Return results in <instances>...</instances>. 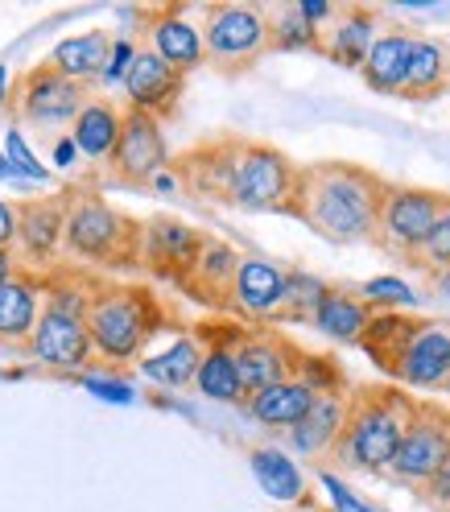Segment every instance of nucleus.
<instances>
[{
  "instance_id": "obj_15",
  "label": "nucleus",
  "mask_w": 450,
  "mask_h": 512,
  "mask_svg": "<svg viewBox=\"0 0 450 512\" xmlns=\"http://www.w3.org/2000/svg\"><path fill=\"white\" fill-rule=\"evenodd\" d=\"M240 145L244 137H211L190 145L186 153H178L170 162V174L178 178L182 195L199 199V203H215L228 207L232 203V178H236V162H240Z\"/></svg>"
},
{
  "instance_id": "obj_44",
  "label": "nucleus",
  "mask_w": 450,
  "mask_h": 512,
  "mask_svg": "<svg viewBox=\"0 0 450 512\" xmlns=\"http://www.w3.org/2000/svg\"><path fill=\"white\" fill-rule=\"evenodd\" d=\"M430 290L450 302V269H446V273H430Z\"/></svg>"
},
{
  "instance_id": "obj_27",
  "label": "nucleus",
  "mask_w": 450,
  "mask_h": 512,
  "mask_svg": "<svg viewBox=\"0 0 450 512\" xmlns=\"http://www.w3.org/2000/svg\"><path fill=\"white\" fill-rule=\"evenodd\" d=\"M376 314H380V310H372L356 290L331 285V290L323 294V302H318V310H314L310 323L323 331L327 339H335V343L360 347V339L368 335V327H372V318H376Z\"/></svg>"
},
{
  "instance_id": "obj_18",
  "label": "nucleus",
  "mask_w": 450,
  "mask_h": 512,
  "mask_svg": "<svg viewBox=\"0 0 450 512\" xmlns=\"http://www.w3.org/2000/svg\"><path fill=\"white\" fill-rule=\"evenodd\" d=\"M203 244H207V232L190 228V223L174 215H153L145 219V232H141V269L157 281H170L178 290L186 273L195 269Z\"/></svg>"
},
{
  "instance_id": "obj_31",
  "label": "nucleus",
  "mask_w": 450,
  "mask_h": 512,
  "mask_svg": "<svg viewBox=\"0 0 450 512\" xmlns=\"http://www.w3.org/2000/svg\"><path fill=\"white\" fill-rule=\"evenodd\" d=\"M248 467L256 475V484L269 500H281V504H298L306 496V475L302 467L289 459L277 446H252L248 451Z\"/></svg>"
},
{
  "instance_id": "obj_30",
  "label": "nucleus",
  "mask_w": 450,
  "mask_h": 512,
  "mask_svg": "<svg viewBox=\"0 0 450 512\" xmlns=\"http://www.w3.org/2000/svg\"><path fill=\"white\" fill-rule=\"evenodd\" d=\"M116 54V42L104 34V29H91V34H79V38H67V42H58L50 62L62 71V75H71L87 87H95L104 75H108V62Z\"/></svg>"
},
{
  "instance_id": "obj_26",
  "label": "nucleus",
  "mask_w": 450,
  "mask_h": 512,
  "mask_svg": "<svg viewBox=\"0 0 450 512\" xmlns=\"http://www.w3.org/2000/svg\"><path fill=\"white\" fill-rule=\"evenodd\" d=\"M413 29L405 25H384L380 38L372 42L368 58H364V83L376 91V95H401L405 87V71H409V54H413Z\"/></svg>"
},
{
  "instance_id": "obj_43",
  "label": "nucleus",
  "mask_w": 450,
  "mask_h": 512,
  "mask_svg": "<svg viewBox=\"0 0 450 512\" xmlns=\"http://www.w3.org/2000/svg\"><path fill=\"white\" fill-rule=\"evenodd\" d=\"M13 273H17V256H13V248H0V285H5Z\"/></svg>"
},
{
  "instance_id": "obj_19",
  "label": "nucleus",
  "mask_w": 450,
  "mask_h": 512,
  "mask_svg": "<svg viewBox=\"0 0 450 512\" xmlns=\"http://www.w3.org/2000/svg\"><path fill=\"white\" fill-rule=\"evenodd\" d=\"M46 306V273L21 269L0 285V347L29 351L38 335V318Z\"/></svg>"
},
{
  "instance_id": "obj_10",
  "label": "nucleus",
  "mask_w": 450,
  "mask_h": 512,
  "mask_svg": "<svg viewBox=\"0 0 450 512\" xmlns=\"http://www.w3.org/2000/svg\"><path fill=\"white\" fill-rule=\"evenodd\" d=\"M442 207H446L442 190L389 182V195H384V207H380V223H376L372 248H380L384 256H393V261L413 265V256L422 252L426 236L434 232Z\"/></svg>"
},
{
  "instance_id": "obj_16",
  "label": "nucleus",
  "mask_w": 450,
  "mask_h": 512,
  "mask_svg": "<svg viewBox=\"0 0 450 512\" xmlns=\"http://www.w3.org/2000/svg\"><path fill=\"white\" fill-rule=\"evenodd\" d=\"M228 314L252 327L289 323V269L269 261V256H244L232 281Z\"/></svg>"
},
{
  "instance_id": "obj_3",
  "label": "nucleus",
  "mask_w": 450,
  "mask_h": 512,
  "mask_svg": "<svg viewBox=\"0 0 450 512\" xmlns=\"http://www.w3.org/2000/svg\"><path fill=\"white\" fill-rule=\"evenodd\" d=\"M360 347L384 376H393L405 389H450V318L380 310Z\"/></svg>"
},
{
  "instance_id": "obj_1",
  "label": "nucleus",
  "mask_w": 450,
  "mask_h": 512,
  "mask_svg": "<svg viewBox=\"0 0 450 512\" xmlns=\"http://www.w3.org/2000/svg\"><path fill=\"white\" fill-rule=\"evenodd\" d=\"M389 182L356 162H310L298 170L294 211L314 236L331 244H372Z\"/></svg>"
},
{
  "instance_id": "obj_32",
  "label": "nucleus",
  "mask_w": 450,
  "mask_h": 512,
  "mask_svg": "<svg viewBox=\"0 0 450 512\" xmlns=\"http://www.w3.org/2000/svg\"><path fill=\"white\" fill-rule=\"evenodd\" d=\"M199 364H203V343H199L195 331H190V335L174 339L166 351L145 356L141 360V376L153 380V384H162V389H186V384H195Z\"/></svg>"
},
{
  "instance_id": "obj_6",
  "label": "nucleus",
  "mask_w": 450,
  "mask_h": 512,
  "mask_svg": "<svg viewBox=\"0 0 450 512\" xmlns=\"http://www.w3.org/2000/svg\"><path fill=\"white\" fill-rule=\"evenodd\" d=\"M87 290H91V269L62 261L58 269L46 273V306L38 318V335L25 351L38 368L75 376L95 364V347L87 331Z\"/></svg>"
},
{
  "instance_id": "obj_34",
  "label": "nucleus",
  "mask_w": 450,
  "mask_h": 512,
  "mask_svg": "<svg viewBox=\"0 0 450 512\" xmlns=\"http://www.w3.org/2000/svg\"><path fill=\"white\" fill-rule=\"evenodd\" d=\"M409 269L426 273V277L450 269V195H446V207H442V215H438V223H434V232L426 236L422 252L413 256V265H409Z\"/></svg>"
},
{
  "instance_id": "obj_39",
  "label": "nucleus",
  "mask_w": 450,
  "mask_h": 512,
  "mask_svg": "<svg viewBox=\"0 0 450 512\" xmlns=\"http://www.w3.org/2000/svg\"><path fill=\"white\" fill-rule=\"evenodd\" d=\"M422 496H426V504L430 508H438V512H450V459H446V467L430 479V484L422 488Z\"/></svg>"
},
{
  "instance_id": "obj_8",
  "label": "nucleus",
  "mask_w": 450,
  "mask_h": 512,
  "mask_svg": "<svg viewBox=\"0 0 450 512\" xmlns=\"http://www.w3.org/2000/svg\"><path fill=\"white\" fill-rule=\"evenodd\" d=\"M100 95V87H87L71 75H62L54 62H38L21 75H13L9 91H5V116L17 124V128H62V124H75L79 112Z\"/></svg>"
},
{
  "instance_id": "obj_23",
  "label": "nucleus",
  "mask_w": 450,
  "mask_h": 512,
  "mask_svg": "<svg viewBox=\"0 0 450 512\" xmlns=\"http://www.w3.org/2000/svg\"><path fill=\"white\" fill-rule=\"evenodd\" d=\"M380 13L368 9V5H339L331 25L323 29V46L318 54L331 58L335 67H347V71H360L364 58L372 50V42L380 38Z\"/></svg>"
},
{
  "instance_id": "obj_13",
  "label": "nucleus",
  "mask_w": 450,
  "mask_h": 512,
  "mask_svg": "<svg viewBox=\"0 0 450 512\" xmlns=\"http://www.w3.org/2000/svg\"><path fill=\"white\" fill-rule=\"evenodd\" d=\"M195 17L199 5H145L137 9V46L153 50L182 75L199 71L207 67V46H203V25Z\"/></svg>"
},
{
  "instance_id": "obj_12",
  "label": "nucleus",
  "mask_w": 450,
  "mask_h": 512,
  "mask_svg": "<svg viewBox=\"0 0 450 512\" xmlns=\"http://www.w3.org/2000/svg\"><path fill=\"white\" fill-rule=\"evenodd\" d=\"M67 215H71V195L67 186L54 195L38 199H17V236H13V256L21 269L50 273L62 265V244H67Z\"/></svg>"
},
{
  "instance_id": "obj_22",
  "label": "nucleus",
  "mask_w": 450,
  "mask_h": 512,
  "mask_svg": "<svg viewBox=\"0 0 450 512\" xmlns=\"http://www.w3.org/2000/svg\"><path fill=\"white\" fill-rule=\"evenodd\" d=\"M199 343H203V364H199V376H195V389L219 405H248V389L240 380V368H236V356H232V327H195Z\"/></svg>"
},
{
  "instance_id": "obj_47",
  "label": "nucleus",
  "mask_w": 450,
  "mask_h": 512,
  "mask_svg": "<svg viewBox=\"0 0 450 512\" xmlns=\"http://www.w3.org/2000/svg\"><path fill=\"white\" fill-rule=\"evenodd\" d=\"M446 50H450V42H446Z\"/></svg>"
},
{
  "instance_id": "obj_45",
  "label": "nucleus",
  "mask_w": 450,
  "mask_h": 512,
  "mask_svg": "<svg viewBox=\"0 0 450 512\" xmlns=\"http://www.w3.org/2000/svg\"><path fill=\"white\" fill-rule=\"evenodd\" d=\"M9 174H13V166H9V157L0 153V178H9Z\"/></svg>"
},
{
  "instance_id": "obj_17",
  "label": "nucleus",
  "mask_w": 450,
  "mask_h": 512,
  "mask_svg": "<svg viewBox=\"0 0 450 512\" xmlns=\"http://www.w3.org/2000/svg\"><path fill=\"white\" fill-rule=\"evenodd\" d=\"M450 459V413L434 401H417V413H413V426L401 442V451L389 467V475L397 484H409V488H426L430 479L446 467Z\"/></svg>"
},
{
  "instance_id": "obj_38",
  "label": "nucleus",
  "mask_w": 450,
  "mask_h": 512,
  "mask_svg": "<svg viewBox=\"0 0 450 512\" xmlns=\"http://www.w3.org/2000/svg\"><path fill=\"white\" fill-rule=\"evenodd\" d=\"M323 488L331 492V500H335L339 512H376V508H368V504H360L356 496H351V488L343 484L339 475H331V471H323Z\"/></svg>"
},
{
  "instance_id": "obj_41",
  "label": "nucleus",
  "mask_w": 450,
  "mask_h": 512,
  "mask_svg": "<svg viewBox=\"0 0 450 512\" xmlns=\"http://www.w3.org/2000/svg\"><path fill=\"white\" fill-rule=\"evenodd\" d=\"M87 384L95 389V397H100V401H116V405H128V401H133L128 384H120V380H87Z\"/></svg>"
},
{
  "instance_id": "obj_2",
  "label": "nucleus",
  "mask_w": 450,
  "mask_h": 512,
  "mask_svg": "<svg viewBox=\"0 0 450 512\" xmlns=\"http://www.w3.org/2000/svg\"><path fill=\"white\" fill-rule=\"evenodd\" d=\"M170 310L149 285L112 281L104 273H91L87 290V331L95 347V364L112 372L141 368L149 343L170 327Z\"/></svg>"
},
{
  "instance_id": "obj_33",
  "label": "nucleus",
  "mask_w": 450,
  "mask_h": 512,
  "mask_svg": "<svg viewBox=\"0 0 450 512\" xmlns=\"http://www.w3.org/2000/svg\"><path fill=\"white\" fill-rule=\"evenodd\" d=\"M269 42L273 50H285V54H298V50L318 54L323 34H318V25L302 17L298 0H289V5H269Z\"/></svg>"
},
{
  "instance_id": "obj_20",
  "label": "nucleus",
  "mask_w": 450,
  "mask_h": 512,
  "mask_svg": "<svg viewBox=\"0 0 450 512\" xmlns=\"http://www.w3.org/2000/svg\"><path fill=\"white\" fill-rule=\"evenodd\" d=\"M182 87H186V75L174 71L170 62H162L153 50H141L133 54V67H128L124 75V95H128V108H137V112H149L157 120H166L174 116L178 100H182Z\"/></svg>"
},
{
  "instance_id": "obj_7",
  "label": "nucleus",
  "mask_w": 450,
  "mask_h": 512,
  "mask_svg": "<svg viewBox=\"0 0 450 512\" xmlns=\"http://www.w3.org/2000/svg\"><path fill=\"white\" fill-rule=\"evenodd\" d=\"M199 25L207 46V67L219 75H244L273 50L269 5H256V0H211V5H199Z\"/></svg>"
},
{
  "instance_id": "obj_40",
  "label": "nucleus",
  "mask_w": 450,
  "mask_h": 512,
  "mask_svg": "<svg viewBox=\"0 0 450 512\" xmlns=\"http://www.w3.org/2000/svg\"><path fill=\"white\" fill-rule=\"evenodd\" d=\"M17 236V199H0V248H13Z\"/></svg>"
},
{
  "instance_id": "obj_35",
  "label": "nucleus",
  "mask_w": 450,
  "mask_h": 512,
  "mask_svg": "<svg viewBox=\"0 0 450 512\" xmlns=\"http://www.w3.org/2000/svg\"><path fill=\"white\" fill-rule=\"evenodd\" d=\"M327 290H331L327 281H318L302 269H289V323H310Z\"/></svg>"
},
{
  "instance_id": "obj_5",
  "label": "nucleus",
  "mask_w": 450,
  "mask_h": 512,
  "mask_svg": "<svg viewBox=\"0 0 450 512\" xmlns=\"http://www.w3.org/2000/svg\"><path fill=\"white\" fill-rule=\"evenodd\" d=\"M413 413H417V401L401 389L364 384V389L347 393V422L331 451V463L343 471L389 475L401 442L413 426Z\"/></svg>"
},
{
  "instance_id": "obj_9",
  "label": "nucleus",
  "mask_w": 450,
  "mask_h": 512,
  "mask_svg": "<svg viewBox=\"0 0 450 512\" xmlns=\"http://www.w3.org/2000/svg\"><path fill=\"white\" fill-rule=\"evenodd\" d=\"M298 162L265 141H248L240 145V162L232 178V203L236 211L252 215H289L294 211V190H298Z\"/></svg>"
},
{
  "instance_id": "obj_24",
  "label": "nucleus",
  "mask_w": 450,
  "mask_h": 512,
  "mask_svg": "<svg viewBox=\"0 0 450 512\" xmlns=\"http://www.w3.org/2000/svg\"><path fill=\"white\" fill-rule=\"evenodd\" d=\"M124 112L128 104H116L112 95H95V100L79 112V120L71 124V141L79 145V153L87 157L91 166H108V157L116 153V141H120V128H124Z\"/></svg>"
},
{
  "instance_id": "obj_4",
  "label": "nucleus",
  "mask_w": 450,
  "mask_h": 512,
  "mask_svg": "<svg viewBox=\"0 0 450 512\" xmlns=\"http://www.w3.org/2000/svg\"><path fill=\"white\" fill-rule=\"evenodd\" d=\"M71 215H67V244H62V261L79 269H104L124 273L141 269V232L145 223L112 207L100 190V174L67 186Z\"/></svg>"
},
{
  "instance_id": "obj_11",
  "label": "nucleus",
  "mask_w": 450,
  "mask_h": 512,
  "mask_svg": "<svg viewBox=\"0 0 450 512\" xmlns=\"http://www.w3.org/2000/svg\"><path fill=\"white\" fill-rule=\"evenodd\" d=\"M170 145H166V128L157 116L128 108L116 153L108 157V166L100 170L104 186H128V190H153V182L170 170Z\"/></svg>"
},
{
  "instance_id": "obj_14",
  "label": "nucleus",
  "mask_w": 450,
  "mask_h": 512,
  "mask_svg": "<svg viewBox=\"0 0 450 512\" xmlns=\"http://www.w3.org/2000/svg\"><path fill=\"white\" fill-rule=\"evenodd\" d=\"M228 347L236 356L248 397L273 389L281 380L302 376V364H306V351L289 335H281L277 327H232Z\"/></svg>"
},
{
  "instance_id": "obj_21",
  "label": "nucleus",
  "mask_w": 450,
  "mask_h": 512,
  "mask_svg": "<svg viewBox=\"0 0 450 512\" xmlns=\"http://www.w3.org/2000/svg\"><path fill=\"white\" fill-rule=\"evenodd\" d=\"M240 261H244V252H236L228 240H219V236L207 232V244L199 252L195 269H190L186 281L178 285V294H186L190 302H199L207 310L228 314V298H232V281H236Z\"/></svg>"
},
{
  "instance_id": "obj_46",
  "label": "nucleus",
  "mask_w": 450,
  "mask_h": 512,
  "mask_svg": "<svg viewBox=\"0 0 450 512\" xmlns=\"http://www.w3.org/2000/svg\"><path fill=\"white\" fill-rule=\"evenodd\" d=\"M5 91H9V83H5V67H0V100H5Z\"/></svg>"
},
{
  "instance_id": "obj_36",
  "label": "nucleus",
  "mask_w": 450,
  "mask_h": 512,
  "mask_svg": "<svg viewBox=\"0 0 450 512\" xmlns=\"http://www.w3.org/2000/svg\"><path fill=\"white\" fill-rule=\"evenodd\" d=\"M356 294H360L372 310H401V306H413V302H417V294L409 290L401 277H372V281L360 285Z\"/></svg>"
},
{
  "instance_id": "obj_29",
  "label": "nucleus",
  "mask_w": 450,
  "mask_h": 512,
  "mask_svg": "<svg viewBox=\"0 0 450 512\" xmlns=\"http://www.w3.org/2000/svg\"><path fill=\"white\" fill-rule=\"evenodd\" d=\"M442 91H450V50H446V42H438L430 34H417L413 54H409V71H405V87L397 100L426 104V100H438Z\"/></svg>"
},
{
  "instance_id": "obj_28",
  "label": "nucleus",
  "mask_w": 450,
  "mask_h": 512,
  "mask_svg": "<svg viewBox=\"0 0 450 512\" xmlns=\"http://www.w3.org/2000/svg\"><path fill=\"white\" fill-rule=\"evenodd\" d=\"M343 422H347V393H323L314 401V409L285 438L306 459H331L335 442L343 434Z\"/></svg>"
},
{
  "instance_id": "obj_37",
  "label": "nucleus",
  "mask_w": 450,
  "mask_h": 512,
  "mask_svg": "<svg viewBox=\"0 0 450 512\" xmlns=\"http://www.w3.org/2000/svg\"><path fill=\"white\" fill-rule=\"evenodd\" d=\"M5 157H9V166H13V174H25V178H46V166L38 162V153L25 145V137H21V128H9V137H5Z\"/></svg>"
},
{
  "instance_id": "obj_42",
  "label": "nucleus",
  "mask_w": 450,
  "mask_h": 512,
  "mask_svg": "<svg viewBox=\"0 0 450 512\" xmlns=\"http://www.w3.org/2000/svg\"><path fill=\"white\" fill-rule=\"evenodd\" d=\"M75 157H79V145H75L71 137H58V145H54V162L71 170V166H75Z\"/></svg>"
},
{
  "instance_id": "obj_25",
  "label": "nucleus",
  "mask_w": 450,
  "mask_h": 512,
  "mask_svg": "<svg viewBox=\"0 0 450 512\" xmlns=\"http://www.w3.org/2000/svg\"><path fill=\"white\" fill-rule=\"evenodd\" d=\"M318 397H323V393H318L310 380L294 376V380L273 384V389H265V393H252L248 405H244V413H248L252 422H261L265 430H285L289 434L314 409Z\"/></svg>"
}]
</instances>
